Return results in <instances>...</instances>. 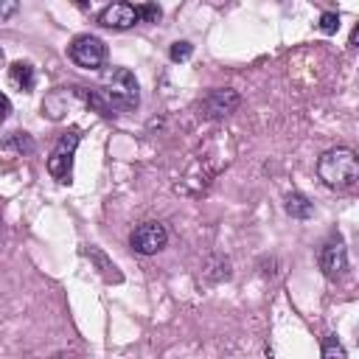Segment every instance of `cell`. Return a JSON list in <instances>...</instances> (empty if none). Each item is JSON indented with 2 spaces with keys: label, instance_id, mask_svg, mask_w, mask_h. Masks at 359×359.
I'll use <instances>...</instances> for the list:
<instances>
[{
  "label": "cell",
  "instance_id": "obj_1",
  "mask_svg": "<svg viewBox=\"0 0 359 359\" xmlns=\"http://www.w3.org/2000/svg\"><path fill=\"white\" fill-rule=\"evenodd\" d=\"M318 174L329 188H353L359 180V160L351 149L337 146V149H329L320 155Z\"/></svg>",
  "mask_w": 359,
  "mask_h": 359
},
{
  "label": "cell",
  "instance_id": "obj_19",
  "mask_svg": "<svg viewBox=\"0 0 359 359\" xmlns=\"http://www.w3.org/2000/svg\"><path fill=\"white\" fill-rule=\"evenodd\" d=\"M0 68H3V51H0Z\"/></svg>",
  "mask_w": 359,
  "mask_h": 359
},
{
  "label": "cell",
  "instance_id": "obj_11",
  "mask_svg": "<svg viewBox=\"0 0 359 359\" xmlns=\"http://www.w3.org/2000/svg\"><path fill=\"white\" fill-rule=\"evenodd\" d=\"M90 258H93V261H99V264L104 266V275H107L110 281H121V273H115V264H110V261L104 258V253H101V250L90 247Z\"/></svg>",
  "mask_w": 359,
  "mask_h": 359
},
{
  "label": "cell",
  "instance_id": "obj_7",
  "mask_svg": "<svg viewBox=\"0 0 359 359\" xmlns=\"http://www.w3.org/2000/svg\"><path fill=\"white\" fill-rule=\"evenodd\" d=\"M320 269L326 273V278H340L348 269V250L342 244V239H331L323 250H320Z\"/></svg>",
  "mask_w": 359,
  "mask_h": 359
},
{
  "label": "cell",
  "instance_id": "obj_13",
  "mask_svg": "<svg viewBox=\"0 0 359 359\" xmlns=\"http://www.w3.org/2000/svg\"><path fill=\"white\" fill-rule=\"evenodd\" d=\"M138 17H141L144 23H160L163 12H160L157 3H144V6H138Z\"/></svg>",
  "mask_w": 359,
  "mask_h": 359
},
{
  "label": "cell",
  "instance_id": "obj_20",
  "mask_svg": "<svg viewBox=\"0 0 359 359\" xmlns=\"http://www.w3.org/2000/svg\"><path fill=\"white\" fill-rule=\"evenodd\" d=\"M79 6H87V0H79Z\"/></svg>",
  "mask_w": 359,
  "mask_h": 359
},
{
  "label": "cell",
  "instance_id": "obj_15",
  "mask_svg": "<svg viewBox=\"0 0 359 359\" xmlns=\"http://www.w3.org/2000/svg\"><path fill=\"white\" fill-rule=\"evenodd\" d=\"M337 28H340V14L337 12H326L320 17V31L323 34H337Z\"/></svg>",
  "mask_w": 359,
  "mask_h": 359
},
{
  "label": "cell",
  "instance_id": "obj_17",
  "mask_svg": "<svg viewBox=\"0 0 359 359\" xmlns=\"http://www.w3.org/2000/svg\"><path fill=\"white\" fill-rule=\"evenodd\" d=\"M20 9V0H0V20H9Z\"/></svg>",
  "mask_w": 359,
  "mask_h": 359
},
{
  "label": "cell",
  "instance_id": "obj_12",
  "mask_svg": "<svg viewBox=\"0 0 359 359\" xmlns=\"http://www.w3.org/2000/svg\"><path fill=\"white\" fill-rule=\"evenodd\" d=\"M191 54H194V45L186 42V39H183V42H174V45H171V51H168L171 62H186Z\"/></svg>",
  "mask_w": 359,
  "mask_h": 359
},
{
  "label": "cell",
  "instance_id": "obj_18",
  "mask_svg": "<svg viewBox=\"0 0 359 359\" xmlns=\"http://www.w3.org/2000/svg\"><path fill=\"white\" fill-rule=\"evenodd\" d=\"M9 113H12V101L6 99V93H0V124L9 118Z\"/></svg>",
  "mask_w": 359,
  "mask_h": 359
},
{
  "label": "cell",
  "instance_id": "obj_6",
  "mask_svg": "<svg viewBox=\"0 0 359 359\" xmlns=\"http://www.w3.org/2000/svg\"><path fill=\"white\" fill-rule=\"evenodd\" d=\"M242 104V96L236 93V90H211V93L205 96L202 101V115L216 121V118H224L236 113V107Z\"/></svg>",
  "mask_w": 359,
  "mask_h": 359
},
{
  "label": "cell",
  "instance_id": "obj_9",
  "mask_svg": "<svg viewBox=\"0 0 359 359\" xmlns=\"http://www.w3.org/2000/svg\"><path fill=\"white\" fill-rule=\"evenodd\" d=\"M9 81H12V87L20 90V93H31L34 81H37L34 65H28V62H14L12 70H9Z\"/></svg>",
  "mask_w": 359,
  "mask_h": 359
},
{
  "label": "cell",
  "instance_id": "obj_16",
  "mask_svg": "<svg viewBox=\"0 0 359 359\" xmlns=\"http://www.w3.org/2000/svg\"><path fill=\"white\" fill-rule=\"evenodd\" d=\"M3 146H17V149H23V152H31V149H34V144H31V138H28L26 132H14V138L6 141Z\"/></svg>",
  "mask_w": 359,
  "mask_h": 359
},
{
  "label": "cell",
  "instance_id": "obj_10",
  "mask_svg": "<svg viewBox=\"0 0 359 359\" xmlns=\"http://www.w3.org/2000/svg\"><path fill=\"white\" fill-rule=\"evenodd\" d=\"M284 208H287V213L292 219H311V213H314V205L303 194H289L287 202H284Z\"/></svg>",
  "mask_w": 359,
  "mask_h": 359
},
{
  "label": "cell",
  "instance_id": "obj_8",
  "mask_svg": "<svg viewBox=\"0 0 359 359\" xmlns=\"http://www.w3.org/2000/svg\"><path fill=\"white\" fill-rule=\"evenodd\" d=\"M138 20H141V17H138V6L126 3V0H118V3L107 6V9L101 12V17H99V23H101L104 28H115V31L132 28Z\"/></svg>",
  "mask_w": 359,
  "mask_h": 359
},
{
  "label": "cell",
  "instance_id": "obj_5",
  "mask_svg": "<svg viewBox=\"0 0 359 359\" xmlns=\"http://www.w3.org/2000/svg\"><path fill=\"white\" fill-rule=\"evenodd\" d=\"M168 242V231L163 228L160 222H141L138 228H135L129 233V244L135 253H141V255H155L166 247Z\"/></svg>",
  "mask_w": 359,
  "mask_h": 359
},
{
  "label": "cell",
  "instance_id": "obj_4",
  "mask_svg": "<svg viewBox=\"0 0 359 359\" xmlns=\"http://www.w3.org/2000/svg\"><path fill=\"white\" fill-rule=\"evenodd\" d=\"M70 59L79 65V68H84V70H96V68H101L104 65V59H107V45L99 39V37H93V34H81V37H76L73 42H70Z\"/></svg>",
  "mask_w": 359,
  "mask_h": 359
},
{
  "label": "cell",
  "instance_id": "obj_14",
  "mask_svg": "<svg viewBox=\"0 0 359 359\" xmlns=\"http://www.w3.org/2000/svg\"><path fill=\"white\" fill-rule=\"evenodd\" d=\"M323 356L326 359H345V348L337 342V337H329L323 342Z\"/></svg>",
  "mask_w": 359,
  "mask_h": 359
},
{
  "label": "cell",
  "instance_id": "obj_3",
  "mask_svg": "<svg viewBox=\"0 0 359 359\" xmlns=\"http://www.w3.org/2000/svg\"><path fill=\"white\" fill-rule=\"evenodd\" d=\"M76 146H79V132L70 129V132H65L62 138L57 141V146H54V152L48 157V171H51L54 180H59V183H70Z\"/></svg>",
  "mask_w": 359,
  "mask_h": 359
},
{
  "label": "cell",
  "instance_id": "obj_2",
  "mask_svg": "<svg viewBox=\"0 0 359 359\" xmlns=\"http://www.w3.org/2000/svg\"><path fill=\"white\" fill-rule=\"evenodd\" d=\"M138 79H135L132 70L126 68H113L101 76V87L99 93L107 99V104L113 110H135L141 101V93H138Z\"/></svg>",
  "mask_w": 359,
  "mask_h": 359
}]
</instances>
